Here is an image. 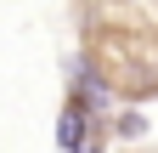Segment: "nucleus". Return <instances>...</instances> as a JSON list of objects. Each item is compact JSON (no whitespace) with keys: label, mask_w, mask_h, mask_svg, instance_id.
Masks as SVG:
<instances>
[{"label":"nucleus","mask_w":158,"mask_h":153,"mask_svg":"<svg viewBox=\"0 0 158 153\" xmlns=\"http://www.w3.org/2000/svg\"><path fill=\"white\" fill-rule=\"evenodd\" d=\"M56 142H62V153H73L79 142H85V108H79V102L62 108V119H56Z\"/></svg>","instance_id":"obj_1"}]
</instances>
